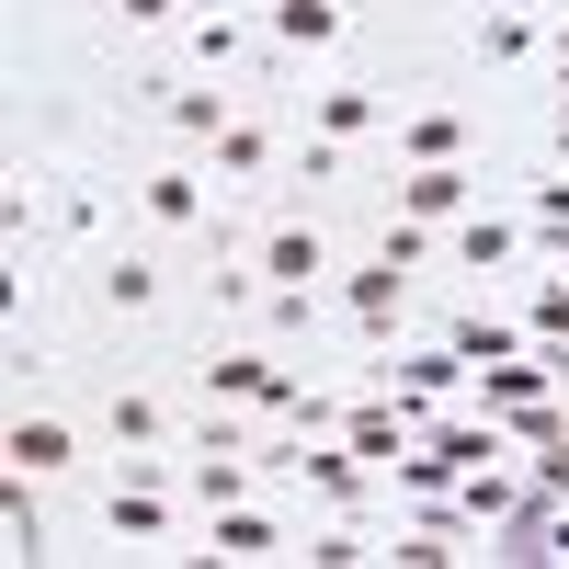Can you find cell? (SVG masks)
<instances>
[{"instance_id": "1", "label": "cell", "mask_w": 569, "mask_h": 569, "mask_svg": "<svg viewBox=\"0 0 569 569\" xmlns=\"http://www.w3.org/2000/svg\"><path fill=\"white\" fill-rule=\"evenodd\" d=\"M217 194H228V182H217L194 149H182V160H160V171H137V217H149V240H194V251H206Z\"/></svg>"}, {"instance_id": "2", "label": "cell", "mask_w": 569, "mask_h": 569, "mask_svg": "<svg viewBox=\"0 0 569 569\" xmlns=\"http://www.w3.org/2000/svg\"><path fill=\"white\" fill-rule=\"evenodd\" d=\"M240 251H251L262 284H330V273H342V240H330L319 217H262Z\"/></svg>"}, {"instance_id": "3", "label": "cell", "mask_w": 569, "mask_h": 569, "mask_svg": "<svg viewBox=\"0 0 569 569\" xmlns=\"http://www.w3.org/2000/svg\"><path fill=\"white\" fill-rule=\"evenodd\" d=\"M330 297H342L353 342H376V353H388V330L410 319V273H399L388 251H365V262H342V273H330Z\"/></svg>"}, {"instance_id": "4", "label": "cell", "mask_w": 569, "mask_h": 569, "mask_svg": "<svg viewBox=\"0 0 569 569\" xmlns=\"http://www.w3.org/2000/svg\"><path fill=\"white\" fill-rule=\"evenodd\" d=\"M160 297H171L160 240H114V251H91V308H103V319H149Z\"/></svg>"}, {"instance_id": "5", "label": "cell", "mask_w": 569, "mask_h": 569, "mask_svg": "<svg viewBox=\"0 0 569 569\" xmlns=\"http://www.w3.org/2000/svg\"><path fill=\"white\" fill-rule=\"evenodd\" d=\"M149 114L182 137V149H217L240 103H228V80H206V69H171V80H149Z\"/></svg>"}, {"instance_id": "6", "label": "cell", "mask_w": 569, "mask_h": 569, "mask_svg": "<svg viewBox=\"0 0 569 569\" xmlns=\"http://www.w3.org/2000/svg\"><path fill=\"white\" fill-rule=\"evenodd\" d=\"M342 23H353V0H262V58H330L342 46Z\"/></svg>"}, {"instance_id": "7", "label": "cell", "mask_w": 569, "mask_h": 569, "mask_svg": "<svg viewBox=\"0 0 569 569\" xmlns=\"http://www.w3.org/2000/svg\"><path fill=\"white\" fill-rule=\"evenodd\" d=\"M251 46H262V23H240L228 0H194V12H182V69L240 80V69H251Z\"/></svg>"}, {"instance_id": "8", "label": "cell", "mask_w": 569, "mask_h": 569, "mask_svg": "<svg viewBox=\"0 0 569 569\" xmlns=\"http://www.w3.org/2000/svg\"><path fill=\"white\" fill-rule=\"evenodd\" d=\"M445 251H456V273H512L536 240H525V206H467L456 228H445Z\"/></svg>"}, {"instance_id": "9", "label": "cell", "mask_w": 569, "mask_h": 569, "mask_svg": "<svg viewBox=\"0 0 569 569\" xmlns=\"http://www.w3.org/2000/svg\"><path fill=\"white\" fill-rule=\"evenodd\" d=\"M0 456H12V479H69V467H80V421L69 410H12Z\"/></svg>"}, {"instance_id": "10", "label": "cell", "mask_w": 569, "mask_h": 569, "mask_svg": "<svg viewBox=\"0 0 569 569\" xmlns=\"http://www.w3.org/2000/svg\"><path fill=\"white\" fill-rule=\"evenodd\" d=\"M388 91H376V80H319L308 91V137H342V149H365V137H388Z\"/></svg>"}, {"instance_id": "11", "label": "cell", "mask_w": 569, "mask_h": 569, "mask_svg": "<svg viewBox=\"0 0 569 569\" xmlns=\"http://www.w3.org/2000/svg\"><path fill=\"white\" fill-rule=\"evenodd\" d=\"M467 206H479V171H467V160H421V171H399V217L433 228V240H445Z\"/></svg>"}, {"instance_id": "12", "label": "cell", "mask_w": 569, "mask_h": 569, "mask_svg": "<svg viewBox=\"0 0 569 569\" xmlns=\"http://www.w3.org/2000/svg\"><path fill=\"white\" fill-rule=\"evenodd\" d=\"M206 171L228 182V194H251V182H273V171H284V126H273V114H228V137L206 149Z\"/></svg>"}, {"instance_id": "13", "label": "cell", "mask_w": 569, "mask_h": 569, "mask_svg": "<svg viewBox=\"0 0 569 569\" xmlns=\"http://www.w3.org/2000/svg\"><path fill=\"white\" fill-rule=\"evenodd\" d=\"M91 421H103L114 456H171V445H182L171 399H149V388H103V410H91Z\"/></svg>"}, {"instance_id": "14", "label": "cell", "mask_w": 569, "mask_h": 569, "mask_svg": "<svg viewBox=\"0 0 569 569\" xmlns=\"http://www.w3.org/2000/svg\"><path fill=\"white\" fill-rule=\"evenodd\" d=\"M467 103H399L388 114V149H399V171H421V160H467Z\"/></svg>"}, {"instance_id": "15", "label": "cell", "mask_w": 569, "mask_h": 569, "mask_svg": "<svg viewBox=\"0 0 569 569\" xmlns=\"http://www.w3.org/2000/svg\"><path fill=\"white\" fill-rule=\"evenodd\" d=\"M330 433H342V445L376 467V479H388V467L410 456V433H421V410H399V399H353L342 421H330Z\"/></svg>"}, {"instance_id": "16", "label": "cell", "mask_w": 569, "mask_h": 569, "mask_svg": "<svg viewBox=\"0 0 569 569\" xmlns=\"http://www.w3.org/2000/svg\"><path fill=\"white\" fill-rule=\"evenodd\" d=\"M206 525V558H284L297 536H284V512H262V501H217V512H194Z\"/></svg>"}, {"instance_id": "17", "label": "cell", "mask_w": 569, "mask_h": 569, "mask_svg": "<svg viewBox=\"0 0 569 569\" xmlns=\"http://www.w3.org/2000/svg\"><path fill=\"white\" fill-rule=\"evenodd\" d=\"M433 342H445L467 376H479V365H512V353H536V330H525V319H490V308H456V319L433 330Z\"/></svg>"}, {"instance_id": "18", "label": "cell", "mask_w": 569, "mask_h": 569, "mask_svg": "<svg viewBox=\"0 0 569 569\" xmlns=\"http://www.w3.org/2000/svg\"><path fill=\"white\" fill-rule=\"evenodd\" d=\"M171 525H182V512H171L149 479H103V536H126V547H171Z\"/></svg>"}, {"instance_id": "19", "label": "cell", "mask_w": 569, "mask_h": 569, "mask_svg": "<svg viewBox=\"0 0 569 569\" xmlns=\"http://www.w3.org/2000/svg\"><path fill=\"white\" fill-rule=\"evenodd\" d=\"M467 388H479V410H536V399L558 388V365H547V342H536V353H512V365H479Z\"/></svg>"}, {"instance_id": "20", "label": "cell", "mask_w": 569, "mask_h": 569, "mask_svg": "<svg viewBox=\"0 0 569 569\" xmlns=\"http://www.w3.org/2000/svg\"><path fill=\"white\" fill-rule=\"evenodd\" d=\"M456 388H467V365H456L445 342L399 353V410H421V421H433V410H456Z\"/></svg>"}, {"instance_id": "21", "label": "cell", "mask_w": 569, "mask_h": 569, "mask_svg": "<svg viewBox=\"0 0 569 569\" xmlns=\"http://www.w3.org/2000/svg\"><path fill=\"white\" fill-rule=\"evenodd\" d=\"M479 58H501V69L547 58V34H536V12H525V0H490V23H479Z\"/></svg>"}, {"instance_id": "22", "label": "cell", "mask_w": 569, "mask_h": 569, "mask_svg": "<svg viewBox=\"0 0 569 569\" xmlns=\"http://www.w3.org/2000/svg\"><path fill=\"white\" fill-rule=\"evenodd\" d=\"M58 228H69L80 251H114V240H103V228H114V194H103V182H80V171H69V194H58Z\"/></svg>"}, {"instance_id": "23", "label": "cell", "mask_w": 569, "mask_h": 569, "mask_svg": "<svg viewBox=\"0 0 569 569\" xmlns=\"http://www.w3.org/2000/svg\"><path fill=\"white\" fill-rule=\"evenodd\" d=\"M525 330H536L547 353H569V273H536L525 284Z\"/></svg>"}, {"instance_id": "24", "label": "cell", "mask_w": 569, "mask_h": 569, "mask_svg": "<svg viewBox=\"0 0 569 569\" xmlns=\"http://www.w3.org/2000/svg\"><path fill=\"white\" fill-rule=\"evenodd\" d=\"M0 547H12V558H46V501H34V479H12V501H0Z\"/></svg>"}, {"instance_id": "25", "label": "cell", "mask_w": 569, "mask_h": 569, "mask_svg": "<svg viewBox=\"0 0 569 569\" xmlns=\"http://www.w3.org/2000/svg\"><path fill=\"white\" fill-rule=\"evenodd\" d=\"M525 240L536 251H569V182H536V194H525Z\"/></svg>"}, {"instance_id": "26", "label": "cell", "mask_w": 569, "mask_h": 569, "mask_svg": "<svg viewBox=\"0 0 569 569\" xmlns=\"http://www.w3.org/2000/svg\"><path fill=\"white\" fill-rule=\"evenodd\" d=\"M194 0H114V34H182Z\"/></svg>"}, {"instance_id": "27", "label": "cell", "mask_w": 569, "mask_h": 569, "mask_svg": "<svg viewBox=\"0 0 569 569\" xmlns=\"http://www.w3.org/2000/svg\"><path fill=\"white\" fill-rule=\"evenodd\" d=\"M376 251H388V262H399V273H421V262H433V251H445V240H433V228H410V217H399V228H376Z\"/></svg>"}, {"instance_id": "28", "label": "cell", "mask_w": 569, "mask_h": 569, "mask_svg": "<svg viewBox=\"0 0 569 569\" xmlns=\"http://www.w3.org/2000/svg\"><path fill=\"white\" fill-rule=\"evenodd\" d=\"M342 171H353L342 137H297V182H342Z\"/></svg>"}, {"instance_id": "29", "label": "cell", "mask_w": 569, "mask_h": 569, "mask_svg": "<svg viewBox=\"0 0 569 569\" xmlns=\"http://www.w3.org/2000/svg\"><path fill=\"white\" fill-rule=\"evenodd\" d=\"M536 490H569V421H547V456H536Z\"/></svg>"}, {"instance_id": "30", "label": "cell", "mask_w": 569, "mask_h": 569, "mask_svg": "<svg viewBox=\"0 0 569 569\" xmlns=\"http://www.w3.org/2000/svg\"><path fill=\"white\" fill-rule=\"evenodd\" d=\"M547 149H558V160H569V103H558V126H547Z\"/></svg>"}, {"instance_id": "31", "label": "cell", "mask_w": 569, "mask_h": 569, "mask_svg": "<svg viewBox=\"0 0 569 569\" xmlns=\"http://www.w3.org/2000/svg\"><path fill=\"white\" fill-rule=\"evenodd\" d=\"M547 58H558V91H569V23H558V46H547Z\"/></svg>"}]
</instances>
